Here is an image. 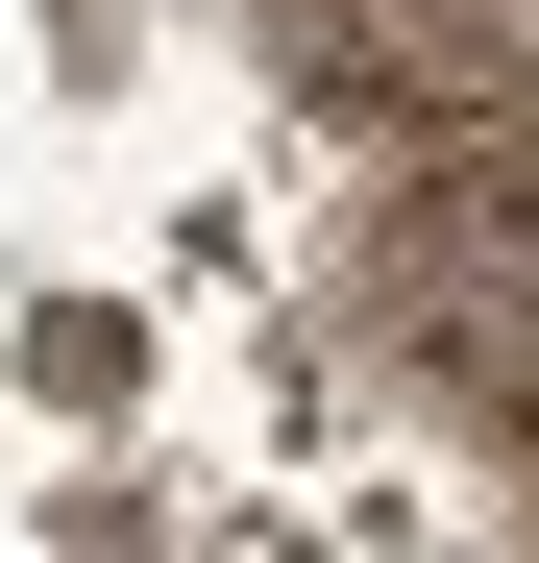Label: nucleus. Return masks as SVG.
Instances as JSON below:
<instances>
[{
  "instance_id": "nucleus-1",
  "label": "nucleus",
  "mask_w": 539,
  "mask_h": 563,
  "mask_svg": "<svg viewBox=\"0 0 539 563\" xmlns=\"http://www.w3.org/2000/svg\"><path fill=\"white\" fill-rule=\"evenodd\" d=\"M369 295H393V343L466 417L539 441V147H417L393 221H369Z\"/></svg>"
},
{
  "instance_id": "nucleus-2",
  "label": "nucleus",
  "mask_w": 539,
  "mask_h": 563,
  "mask_svg": "<svg viewBox=\"0 0 539 563\" xmlns=\"http://www.w3.org/2000/svg\"><path fill=\"white\" fill-rule=\"evenodd\" d=\"M466 25H515V0H466Z\"/></svg>"
}]
</instances>
